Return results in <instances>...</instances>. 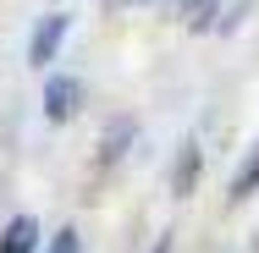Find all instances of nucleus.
<instances>
[{
  "mask_svg": "<svg viewBox=\"0 0 259 253\" xmlns=\"http://www.w3.org/2000/svg\"><path fill=\"white\" fill-rule=\"evenodd\" d=\"M66 33H72V17L66 11H45L39 28H33V39H28V66H50L61 55V44H66Z\"/></svg>",
  "mask_w": 259,
  "mask_h": 253,
  "instance_id": "1",
  "label": "nucleus"
},
{
  "mask_svg": "<svg viewBox=\"0 0 259 253\" xmlns=\"http://www.w3.org/2000/svg\"><path fill=\"white\" fill-rule=\"evenodd\" d=\"M77 110H83V83H77V77H66V72H55L50 83H45V121L66 127Z\"/></svg>",
  "mask_w": 259,
  "mask_h": 253,
  "instance_id": "2",
  "label": "nucleus"
},
{
  "mask_svg": "<svg viewBox=\"0 0 259 253\" xmlns=\"http://www.w3.org/2000/svg\"><path fill=\"white\" fill-rule=\"evenodd\" d=\"M0 253H39V220L33 215H11L0 231Z\"/></svg>",
  "mask_w": 259,
  "mask_h": 253,
  "instance_id": "3",
  "label": "nucleus"
},
{
  "mask_svg": "<svg viewBox=\"0 0 259 253\" xmlns=\"http://www.w3.org/2000/svg\"><path fill=\"white\" fill-rule=\"evenodd\" d=\"M193 182H199V143L188 138L182 154H177V171H171V193H177V198H188V193H193Z\"/></svg>",
  "mask_w": 259,
  "mask_h": 253,
  "instance_id": "4",
  "label": "nucleus"
},
{
  "mask_svg": "<svg viewBox=\"0 0 259 253\" xmlns=\"http://www.w3.org/2000/svg\"><path fill=\"white\" fill-rule=\"evenodd\" d=\"M248 193H259V143H254V154L237 165V176H232V193H226V198H232V204H243Z\"/></svg>",
  "mask_w": 259,
  "mask_h": 253,
  "instance_id": "5",
  "label": "nucleus"
},
{
  "mask_svg": "<svg viewBox=\"0 0 259 253\" xmlns=\"http://www.w3.org/2000/svg\"><path fill=\"white\" fill-rule=\"evenodd\" d=\"M127 143H133V121L110 127V132H105V160H121V154H127Z\"/></svg>",
  "mask_w": 259,
  "mask_h": 253,
  "instance_id": "6",
  "label": "nucleus"
},
{
  "mask_svg": "<svg viewBox=\"0 0 259 253\" xmlns=\"http://www.w3.org/2000/svg\"><path fill=\"white\" fill-rule=\"evenodd\" d=\"M45 253H83V237H77V226H61V231L50 237V248H45Z\"/></svg>",
  "mask_w": 259,
  "mask_h": 253,
  "instance_id": "7",
  "label": "nucleus"
},
{
  "mask_svg": "<svg viewBox=\"0 0 259 253\" xmlns=\"http://www.w3.org/2000/svg\"><path fill=\"white\" fill-rule=\"evenodd\" d=\"M209 17H215V0H188V28H193V33L204 28Z\"/></svg>",
  "mask_w": 259,
  "mask_h": 253,
  "instance_id": "8",
  "label": "nucleus"
},
{
  "mask_svg": "<svg viewBox=\"0 0 259 253\" xmlns=\"http://www.w3.org/2000/svg\"><path fill=\"white\" fill-rule=\"evenodd\" d=\"M149 253H171V237H165V231H160V242H155V248H149Z\"/></svg>",
  "mask_w": 259,
  "mask_h": 253,
  "instance_id": "9",
  "label": "nucleus"
},
{
  "mask_svg": "<svg viewBox=\"0 0 259 253\" xmlns=\"http://www.w3.org/2000/svg\"><path fill=\"white\" fill-rule=\"evenodd\" d=\"M133 6H144V0H133Z\"/></svg>",
  "mask_w": 259,
  "mask_h": 253,
  "instance_id": "10",
  "label": "nucleus"
},
{
  "mask_svg": "<svg viewBox=\"0 0 259 253\" xmlns=\"http://www.w3.org/2000/svg\"><path fill=\"white\" fill-rule=\"evenodd\" d=\"M182 6H188V0H182Z\"/></svg>",
  "mask_w": 259,
  "mask_h": 253,
  "instance_id": "11",
  "label": "nucleus"
}]
</instances>
